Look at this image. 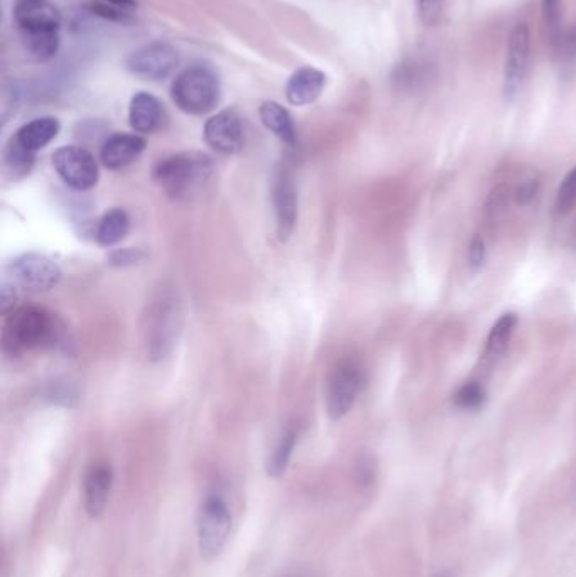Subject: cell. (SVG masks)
<instances>
[{"mask_svg":"<svg viewBox=\"0 0 576 577\" xmlns=\"http://www.w3.org/2000/svg\"><path fill=\"white\" fill-rule=\"evenodd\" d=\"M112 260H114V262H120V264H122V260H124V264L125 262H136L137 260V254L136 252H134V250H124V252H115L114 257H112Z\"/></svg>","mask_w":576,"mask_h":577,"instance_id":"30","label":"cell"},{"mask_svg":"<svg viewBox=\"0 0 576 577\" xmlns=\"http://www.w3.org/2000/svg\"><path fill=\"white\" fill-rule=\"evenodd\" d=\"M364 385V375L357 363L343 360L333 368L327 385V412L330 419L340 421L354 407Z\"/></svg>","mask_w":576,"mask_h":577,"instance_id":"6","label":"cell"},{"mask_svg":"<svg viewBox=\"0 0 576 577\" xmlns=\"http://www.w3.org/2000/svg\"><path fill=\"white\" fill-rule=\"evenodd\" d=\"M6 164L7 168L14 171V176H24L29 173V169L33 168L34 152L26 151L12 139L11 144L7 146Z\"/></svg>","mask_w":576,"mask_h":577,"instance_id":"23","label":"cell"},{"mask_svg":"<svg viewBox=\"0 0 576 577\" xmlns=\"http://www.w3.org/2000/svg\"><path fill=\"white\" fill-rule=\"evenodd\" d=\"M163 122V105L151 93L139 92L132 97L129 124L139 134H153Z\"/></svg>","mask_w":576,"mask_h":577,"instance_id":"16","label":"cell"},{"mask_svg":"<svg viewBox=\"0 0 576 577\" xmlns=\"http://www.w3.org/2000/svg\"><path fill=\"white\" fill-rule=\"evenodd\" d=\"M14 21L33 60L55 58L60 49L61 14L51 0H17Z\"/></svg>","mask_w":576,"mask_h":577,"instance_id":"1","label":"cell"},{"mask_svg":"<svg viewBox=\"0 0 576 577\" xmlns=\"http://www.w3.org/2000/svg\"><path fill=\"white\" fill-rule=\"evenodd\" d=\"M274 206L278 220V235L281 240H288L293 232L296 215H298V193L291 174H279L274 183Z\"/></svg>","mask_w":576,"mask_h":577,"instance_id":"14","label":"cell"},{"mask_svg":"<svg viewBox=\"0 0 576 577\" xmlns=\"http://www.w3.org/2000/svg\"><path fill=\"white\" fill-rule=\"evenodd\" d=\"M56 336H58V326H56L53 314L36 306L12 309L2 331L4 348L12 355H22L26 351L51 345L56 340Z\"/></svg>","mask_w":576,"mask_h":577,"instance_id":"3","label":"cell"},{"mask_svg":"<svg viewBox=\"0 0 576 577\" xmlns=\"http://www.w3.org/2000/svg\"><path fill=\"white\" fill-rule=\"evenodd\" d=\"M544 22L549 29V33L556 36L561 27L563 19V2L561 0H541Z\"/></svg>","mask_w":576,"mask_h":577,"instance_id":"26","label":"cell"},{"mask_svg":"<svg viewBox=\"0 0 576 577\" xmlns=\"http://www.w3.org/2000/svg\"><path fill=\"white\" fill-rule=\"evenodd\" d=\"M576 203V166L571 169L570 173L566 174L563 183H561L560 189H558V195H556V213L560 215H566L568 211L573 208Z\"/></svg>","mask_w":576,"mask_h":577,"instance_id":"25","label":"cell"},{"mask_svg":"<svg viewBox=\"0 0 576 577\" xmlns=\"http://www.w3.org/2000/svg\"><path fill=\"white\" fill-rule=\"evenodd\" d=\"M529 51H531V34L528 24L517 22L509 34L506 68H504V93L509 100H514L521 93L528 75Z\"/></svg>","mask_w":576,"mask_h":577,"instance_id":"10","label":"cell"},{"mask_svg":"<svg viewBox=\"0 0 576 577\" xmlns=\"http://www.w3.org/2000/svg\"><path fill=\"white\" fill-rule=\"evenodd\" d=\"M213 162L202 152H180L154 168V179L173 200H190L212 176Z\"/></svg>","mask_w":576,"mask_h":577,"instance_id":"2","label":"cell"},{"mask_svg":"<svg viewBox=\"0 0 576 577\" xmlns=\"http://www.w3.org/2000/svg\"><path fill=\"white\" fill-rule=\"evenodd\" d=\"M127 70L142 80L168 78L180 65V54L168 43H151L136 49L125 61Z\"/></svg>","mask_w":576,"mask_h":577,"instance_id":"9","label":"cell"},{"mask_svg":"<svg viewBox=\"0 0 576 577\" xmlns=\"http://www.w3.org/2000/svg\"><path fill=\"white\" fill-rule=\"evenodd\" d=\"M137 0H95L92 2L93 14L109 21H127L136 11Z\"/></svg>","mask_w":576,"mask_h":577,"instance_id":"22","label":"cell"},{"mask_svg":"<svg viewBox=\"0 0 576 577\" xmlns=\"http://www.w3.org/2000/svg\"><path fill=\"white\" fill-rule=\"evenodd\" d=\"M485 402V390L479 382L463 383L455 394V405L463 410H477Z\"/></svg>","mask_w":576,"mask_h":577,"instance_id":"24","label":"cell"},{"mask_svg":"<svg viewBox=\"0 0 576 577\" xmlns=\"http://www.w3.org/2000/svg\"><path fill=\"white\" fill-rule=\"evenodd\" d=\"M53 168L70 188L88 191L98 183V164L85 147H60L53 154Z\"/></svg>","mask_w":576,"mask_h":577,"instance_id":"8","label":"cell"},{"mask_svg":"<svg viewBox=\"0 0 576 577\" xmlns=\"http://www.w3.org/2000/svg\"><path fill=\"white\" fill-rule=\"evenodd\" d=\"M534 195H536V183H534V181H528V183L522 184L519 191H517V201L524 205V203L533 200Z\"/></svg>","mask_w":576,"mask_h":577,"instance_id":"29","label":"cell"},{"mask_svg":"<svg viewBox=\"0 0 576 577\" xmlns=\"http://www.w3.org/2000/svg\"><path fill=\"white\" fill-rule=\"evenodd\" d=\"M205 141L220 154H237L244 147V124L235 110H222L205 124Z\"/></svg>","mask_w":576,"mask_h":577,"instance_id":"11","label":"cell"},{"mask_svg":"<svg viewBox=\"0 0 576 577\" xmlns=\"http://www.w3.org/2000/svg\"><path fill=\"white\" fill-rule=\"evenodd\" d=\"M485 262V243L484 238L480 235H475L473 237L472 243H470V249H468V267L477 272V270L482 269V265Z\"/></svg>","mask_w":576,"mask_h":577,"instance_id":"28","label":"cell"},{"mask_svg":"<svg viewBox=\"0 0 576 577\" xmlns=\"http://www.w3.org/2000/svg\"><path fill=\"white\" fill-rule=\"evenodd\" d=\"M232 529V515L220 495H210L198 515V545L203 559L212 561L220 556Z\"/></svg>","mask_w":576,"mask_h":577,"instance_id":"5","label":"cell"},{"mask_svg":"<svg viewBox=\"0 0 576 577\" xmlns=\"http://www.w3.org/2000/svg\"><path fill=\"white\" fill-rule=\"evenodd\" d=\"M220 80L207 65H191L176 76L171 98L181 112L188 115L210 114L220 102Z\"/></svg>","mask_w":576,"mask_h":577,"instance_id":"4","label":"cell"},{"mask_svg":"<svg viewBox=\"0 0 576 577\" xmlns=\"http://www.w3.org/2000/svg\"><path fill=\"white\" fill-rule=\"evenodd\" d=\"M517 326V316L514 313L502 314L497 323L490 329L489 338H487V353L492 356L502 355L511 343L514 329Z\"/></svg>","mask_w":576,"mask_h":577,"instance_id":"20","label":"cell"},{"mask_svg":"<svg viewBox=\"0 0 576 577\" xmlns=\"http://www.w3.org/2000/svg\"><path fill=\"white\" fill-rule=\"evenodd\" d=\"M129 215L122 208L107 211L97 227V242L104 247H112L122 240L129 232Z\"/></svg>","mask_w":576,"mask_h":577,"instance_id":"19","label":"cell"},{"mask_svg":"<svg viewBox=\"0 0 576 577\" xmlns=\"http://www.w3.org/2000/svg\"><path fill=\"white\" fill-rule=\"evenodd\" d=\"M325 85H327V76L316 68L305 66L289 78L288 85H286V97H288V102L296 107H305L320 97Z\"/></svg>","mask_w":576,"mask_h":577,"instance_id":"15","label":"cell"},{"mask_svg":"<svg viewBox=\"0 0 576 577\" xmlns=\"http://www.w3.org/2000/svg\"><path fill=\"white\" fill-rule=\"evenodd\" d=\"M58 132H60V122L55 117H41V119L22 125L12 139L26 151L36 152L48 146L49 142L55 141Z\"/></svg>","mask_w":576,"mask_h":577,"instance_id":"17","label":"cell"},{"mask_svg":"<svg viewBox=\"0 0 576 577\" xmlns=\"http://www.w3.org/2000/svg\"><path fill=\"white\" fill-rule=\"evenodd\" d=\"M286 577H301V576H298V574H291V576H286Z\"/></svg>","mask_w":576,"mask_h":577,"instance_id":"32","label":"cell"},{"mask_svg":"<svg viewBox=\"0 0 576 577\" xmlns=\"http://www.w3.org/2000/svg\"><path fill=\"white\" fill-rule=\"evenodd\" d=\"M294 444H296V434L293 431L286 432L281 437L276 449L272 451L269 459H267V475L271 476V478H279V476L284 475V471L288 468L291 454H293Z\"/></svg>","mask_w":576,"mask_h":577,"instance_id":"21","label":"cell"},{"mask_svg":"<svg viewBox=\"0 0 576 577\" xmlns=\"http://www.w3.org/2000/svg\"><path fill=\"white\" fill-rule=\"evenodd\" d=\"M445 0H418V11L424 26H435L443 14Z\"/></svg>","mask_w":576,"mask_h":577,"instance_id":"27","label":"cell"},{"mask_svg":"<svg viewBox=\"0 0 576 577\" xmlns=\"http://www.w3.org/2000/svg\"><path fill=\"white\" fill-rule=\"evenodd\" d=\"M7 270L12 286L22 287L26 291H49L61 281L60 265L46 255L36 252H29L12 260Z\"/></svg>","mask_w":576,"mask_h":577,"instance_id":"7","label":"cell"},{"mask_svg":"<svg viewBox=\"0 0 576 577\" xmlns=\"http://www.w3.org/2000/svg\"><path fill=\"white\" fill-rule=\"evenodd\" d=\"M114 483V471L109 464H93L85 476V510L92 518H98L107 508L110 490Z\"/></svg>","mask_w":576,"mask_h":577,"instance_id":"13","label":"cell"},{"mask_svg":"<svg viewBox=\"0 0 576 577\" xmlns=\"http://www.w3.org/2000/svg\"><path fill=\"white\" fill-rule=\"evenodd\" d=\"M262 124L266 129L271 130L272 134L278 135L281 141L286 144H294L296 141V130H294L293 119L288 110L276 102H264L261 105Z\"/></svg>","mask_w":576,"mask_h":577,"instance_id":"18","label":"cell"},{"mask_svg":"<svg viewBox=\"0 0 576 577\" xmlns=\"http://www.w3.org/2000/svg\"><path fill=\"white\" fill-rule=\"evenodd\" d=\"M435 577H450V576H448V574H445V572H441V574H438V576Z\"/></svg>","mask_w":576,"mask_h":577,"instance_id":"31","label":"cell"},{"mask_svg":"<svg viewBox=\"0 0 576 577\" xmlns=\"http://www.w3.org/2000/svg\"><path fill=\"white\" fill-rule=\"evenodd\" d=\"M146 149V141L137 134H114L104 142L100 151V161L112 171L131 166Z\"/></svg>","mask_w":576,"mask_h":577,"instance_id":"12","label":"cell"}]
</instances>
